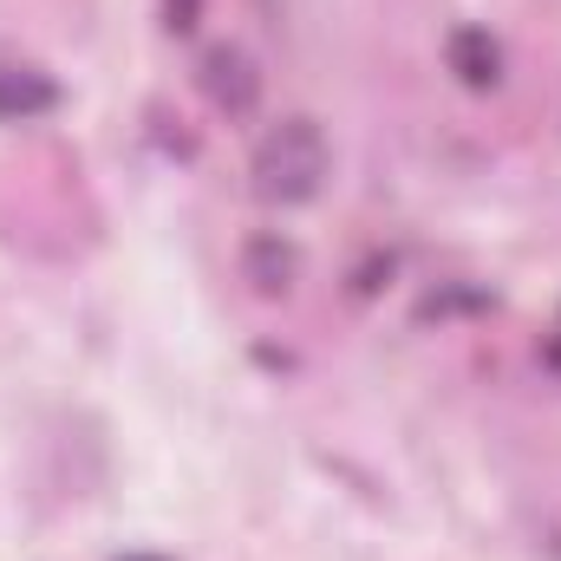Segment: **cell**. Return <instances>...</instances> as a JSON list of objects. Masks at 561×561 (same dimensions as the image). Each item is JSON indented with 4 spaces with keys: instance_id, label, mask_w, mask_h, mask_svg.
Masks as SVG:
<instances>
[{
    "instance_id": "6da1fadb",
    "label": "cell",
    "mask_w": 561,
    "mask_h": 561,
    "mask_svg": "<svg viewBox=\"0 0 561 561\" xmlns=\"http://www.w3.org/2000/svg\"><path fill=\"white\" fill-rule=\"evenodd\" d=\"M320 176H327V138H320L313 118L275 125L262 138V150H255V190L268 203H307L320 190Z\"/></svg>"
}]
</instances>
